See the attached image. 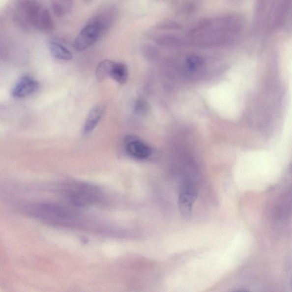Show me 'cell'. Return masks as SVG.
<instances>
[{
  "instance_id": "1",
  "label": "cell",
  "mask_w": 292,
  "mask_h": 292,
  "mask_svg": "<svg viewBox=\"0 0 292 292\" xmlns=\"http://www.w3.org/2000/svg\"><path fill=\"white\" fill-rule=\"evenodd\" d=\"M64 197L73 204L78 206H88L101 201V191L97 188L86 184L71 183L62 186Z\"/></svg>"
},
{
  "instance_id": "2",
  "label": "cell",
  "mask_w": 292,
  "mask_h": 292,
  "mask_svg": "<svg viewBox=\"0 0 292 292\" xmlns=\"http://www.w3.org/2000/svg\"><path fill=\"white\" fill-rule=\"evenodd\" d=\"M107 27V21L101 17L92 19L81 30L74 41L77 51L82 52L90 48L98 40Z\"/></svg>"
},
{
  "instance_id": "3",
  "label": "cell",
  "mask_w": 292,
  "mask_h": 292,
  "mask_svg": "<svg viewBox=\"0 0 292 292\" xmlns=\"http://www.w3.org/2000/svg\"><path fill=\"white\" fill-rule=\"evenodd\" d=\"M17 20L25 27L37 28L44 7L37 0H20L16 4Z\"/></svg>"
},
{
  "instance_id": "4",
  "label": "cell",
  "mask_w": 292,
  "mask_h": 292,
  "mask_svg": "<svg viewBox=\"0 0 292 292\" xmlns=\"http://www.w3.org/2000/svg\"><path fill=\"white\" fill-rule=\"evenodd\" d=\"M197 195V190L192 183H186L181 187L178 199V206L180 214L184 219L189 220L192 218L193 205Z\"/></svg>"
},
{
  "instance_id": "5",
  "label": "cell",
  "mask_w": 292,
  "mask_h": 292,
  "mask_svg": "<svg viewBox=\"0 0 292 292\" xmlns=\"http://www.w3.org/2000/svg\"><path fill=\"white\" fill-rule=\"evenodd\" d=\"M39 88L38 82L34 78L26 76L21 77L14 87L12 94L13 97L21 98L34 93Z\"/></svg>"
},
{
  "instance_id": "6",
  "label": "cell",
  "mask_w": 292,
  "mask_h": 292,
  "mask_svg": "<svg viewBox=\"0 0 292 292\" xmlns=\"http://www.w3.org/2000/svg\"><path fill=\"white\" fill-rule=\"evenodd\" d=\"M103 115V109L101 106H95L91 110L85 122L83 129L85 135L92 133L97 126Z\"/></svg>"
},
{
  "instance_id": "7",
  "label": "cell",
  "mask_w": 292,
  "mask_h": 292,
  "mask_svg": "<svg viewBox=\"0 0 292 292\" xmlns=\"http://www.w3.org/2000/svg\"><path fill=\"white\" fill-rule=\"evenodd\" d=\"M126 149L131 156L138 159L147 158L151 154L150 148L147 145L138 141L129 142L127 145Z\"/></svg>"
},
{
  "instance_id": "8",
  "label": "cell",
  "mask_w": 292,
  "mask_h": 292,
  "mask_svg": "<svg viewBox=\"0 0 292 292\" xmlns=\"http://www.w3.org/2000/svg\"><path fill=\"white\" fill-rule=\"evenodd\" d=\"M49 48L51 54L55 58L63 60L72 59L73 56L68 49L56 42H50Z\"/></svg>"
},
{
  "instance_id": "9",
  "label": "cell",
  "mask_w": 292,
  "mask_h": 292,
  "mask_svg": "<svg viewBox=\"0 0 292 292\" xmlns=\"http://www.w3.org/2000/svg\"><path fill=\"white\" fill-rule=\"evenodd\" d=\"M127 76V69L124 64L120 62L113 63L110 77L114 80L120 84H123L126 81Z\"/></svg>"
},
{
  "instance_id": "10",
  "label": "cell",
  "mask_w": 292,
  "mask_h": 292,
  "mask_svg": "<svg viewBox=\"0 0 292 292\" xmlns=\"http://www.w3.org/2000/svg\"><path fill=\"white\" fill-rule=\"evenodd\" d=\"M37 28L45 31H52L54 28V23H53L51 15H50L49 10L45 8L42 10L38 20Z\"/></svg>"
},
{
  "instance_id": "11",
  "label": "cell",
  "mask_w": 292,
  "mask_h": 292,
  "mask_svg": "<svg viewBox=\"0 0 292 292\" xmlns=\"http://www.w3.org/2000/svg\"><path fill=\"white\" fill-rule=\"evenodd\" d=\"M113 63L112 60L106 59L99 64L95 72L96 77L98 81H104L110 77Z\"/></svg>"
},
{
  "instance_id": "12",
  "label": "cell",
  "mask_w": 292,
  "mask_h": 292,
  "mask_svg": "<svg viewBox=\"0 0 292 292\" xmlns=\"http://www.w3.org/2000/svg\"><path fill=\"white\" fill-rule=\"evenodd\" d=\"M202 60L197 56L190 57L187 60V66L188 69L195 70L201 65Z\"/></svg>"
},
{
  "instance_id": "13",
  "label": "cell",
  "mask_w": 292,
  "mask_h": 292,
  "mask_svg": "<svg viewBox=\"0 0 292 292\" xmlns=\"http://www.w3.org/2000/svg\"><path fill=\"white\" fill-rule=\"evenodd\" d=\"M65 1H70V0H65Z\"/></svg>"
},
{
  "instance_id": "14",
  "label": "cell",
  "mask_w": 292,
  "mask_h": 292,
  "mask_svg": "<svg viewBox=\"0 0 292 292\" xmlns=\"http://www.w3.org/2000/svg\"><path fill=\"white\" fill-rule=\"evenodd\" d=\"M87 1H88V0H87Z\"/></svg>"
}]
</instances>
